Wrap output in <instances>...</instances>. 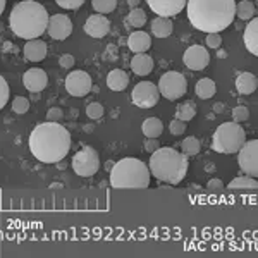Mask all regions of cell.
Masks as SVG:
<instances>
[{"label": "cell", "mask_w": 258, "mask_h": 258, "mask_svg": "<svg viewBox=\"0 0 258 258\" xmlns=\"http://www.w3.org/2000/svg\"><path fill=\"white\" fill-rule=\"evenodd\" d=\"M28 145L36 160L43 164H57L68 157L71 150V135L62 124L47 120L33 129Z\"/></svg>", "instance_id": "1"}, {"label": "cell", "mask_w": 258, "mask_h": 258, "mask_svg": "<svg viewBox=\"0 0 258 258\" xmlns=\"http://www.w3.org/2000/svg\"><path fill=\"white\" fill-rule=\"evenodd\" d=\"M186 12L195 30L220 33L234 21L236 0H188Z\"/></svg>", "instance_id": "2"}, {"label": "cell", "mask_w": 258, "mask_h": 258, "mask_svg": "<svg viewBox=\"0 0 258 258\" xmlns=\"http://www.w3.org/2000/svg\"><path fill=\"white\" fill-rule=\"evenodd\" d=\"M48 12L36 0H23L16 4L9 16V26L16 36L23 40L40 38L47 31Z\"/></svg>", "instance_id": "3"}, {"label": "cell", "mask_w": 258, "mask_h": 258, "mask_svg": "<svg viewBox=\"0 0 258 258\" xmlns=\"http://www.w3.org/2000/svg\"><path fill=\"white\" fill-rule=\"evenodd\" d=\"M188 157L176 148L164 147L150 155V174L162 182L177 186L188 174Z\"/></svg>", "instance_id": "4"}, {"label": "cell", "mask_w": 258, "mask_h": 258, "mask_svg": "<svg viewBox=\"0 0 258 258\" xmlns=\"http://www.w3.org/2000/svg\"><path fill=\"white\" fill-rule=\"evenodd\" d=\"M109 174L110 186L117 189H147L150 186V179H152L148 165L143 160L135 159V157H124L119 162H115Z\"/></svg>", "instance_id": "5"}, {"label": "cell", "mask_w": 258, "mask_h": 258, "mask_svg": "<svg viewBox=\"0 0 258 258\" xmlns=\"http://www.w3.org/2000/svg\"><path fill=\"white\" fill-rule=\"evenodd\" d=\"M246 141V131L239 126V122H224L215 129L212 136V148L217 153H238V150Z\"/></svg>", "instance_id": "6"}, {"label": "cell", "mask_w": 258, "mask_h": 258, "mask_svg": "<svg viewBox=\"0 0 258 258\" xmlns=\"http://www.w3.org/2000/svg\"><path fill=\"white\" fill-rule=\"evenodd\" d=\"M157 88L160 91V97H165L170 102H174V100H179L186 95L188 81H186L184 74L177 73V71H167L160 76Z\"/></svg>", "instance_id": "7"}, {"label": "cell", "mask_w": 258, "mask_h": 258, "mask_svg": "<svg viewBox=\"0 0 258 258\" xmlns=\"http://www.w3.org/2000/svg\"><path fill=\"white\" fill-rule=\"evenodd\" d=\"M73 165L74 172L81 177H91L98 172L100 169V157L97 150L93 147H83L80 152H76V155L73 157Z\"/></svg>", "instance_id": "8"}, {"label": "cell", "mask_w": 258, "mask_h": 258, "mask_svg": "<svg viewBox=\"0 0 258 258\" xmlns=\"http://www.w3.org/2000/svg\"><path fill=\"white\" fill-rule=\"evenodd\" d=\"M160 91L152 81H141L131 91V102L138 109H152L159 103Z\"/></svg>", "instance_id": "9"}, {"label": "cell", "mask_w": 258, "mask_h": 258, "mask_svg": "<svg viewBox=\"0 0 258 258\" xmlns=\"http://www.w3.org/2000/svg\"><path fill=\"white\" fill-rule=\"evenodd\" d=\"M238 164L246 176H258V141H244L243 147L238 150Z\"/></svg>", "instance_id": "10"}, {"label": "cell", "mask_w": 258, "mask_h": 258, "mask_svg": "<svg viewBox=\"0 0 258 258\" xmlns=\"http://www.w3.org/2000/svg\"><path fill=\"white\" fill-rule=\"evenodd\" d=\"M91 88H93V81L86 71H73L66 78V90L71 97L83 98L90 93Z\"/></svg>", "instance_id": "11"}, {"label": "cell", "mask_w": 258, "mask_h": 258, "mask_svg": "<svg viewBox=\"0 0 258 258\" xmlns=\"http://www.w3.org/2000/svg\"><path fill=\"white\" fill-rule=\"evenodd\" d=\"M182 62L191 71H203L210 64V53L203 45H191V47L186 48L184 55H182Z\"/></svg>", "instance_id": "12"}, {"label": "cell", "mask_w": 258, "mask_h": 258, "mask_svg": "<svg viewBox=\"0 0 258 258\" xmlns=\"http://www.w3.org/2000/svg\"><path fill=\"white\" fill-rule=\"evenodd\" d=\"M47 33L50 38L53 40H66L73 33V21H71L66 14H53L48 18Z\"/></svg>", "instance_id": "13"}, {"label": "cell", "mask_w": 258, "mask_h": 258, "mask_svg": "<svg viewBox=\"0 0 258 258\" xmlns=\"http://www.w3.org/2000/svg\"><path fill=\"white\" fill-rule=\"evenodd\" d=\"M188 0H147L153 14L160 18H174L186 7Z\"/></svg>", "instance_id": "14"}, {"label": "cell", "mask_w": 258, "mask_h": 258, "mask_svg": "<svg viewBox=\"0 0 258 258\" xmlns=\"http://www.w3.org/2000/svg\"><path fill=\"white\" fill-rule=\"evenodd\" d=\"M23 85H24V88L28 91H31V93H38V91H43L47 88L48 76L43 69L31 68L23 74Z\"/></svg>", "instance_id": "15"}, {"label": "cell", "mask_w": 258, "mask_h": 258, "mask_svg": "<svg viewBox=\"0 0 258 258\" xmlns=\"http://www.w3.org/2000/svg\"><path fill=\"white\" fill-rule=\"evenodd\" d=\"M110 31V21L103 14H93L86 19L85 23V33L91 38H103Z\"/></svg>", "instance_id": "16"}, {"label": "cell", "mask_w": 258, "mask_h": 258, "mask_svg": "<svg viewBox=\"0 0 258 258\" xmlns=\"http://www.w3.org/2000/svg\"><path fill=\"white\" fill-rule=\"evenodd\" d=\"M24 52V57L26 60H31V62H40L47 57V52H48V47L43 40L40 38H35V40H28L26 45L23 48Z\"/></svg>", "instance_id": "17"}, {"label": "cell", "mask_w": 258, "mask_h": 258, "mask_svg": "<svg viewBox=\"0 0 258 258\" xmlns=\"http://www.w3.org/2000/svg\"><path fill=\"white\" fill-rule=\"evenodd\" d=\"M127 47L133 53H147V50L152 47V38L147 31H133L127 38Z\"/></svg>", "instance_id": "18"}, {"label": "cell", "mask_w": 258, "mask_h": 258, "mask_svg": "<svg viewBox=\"0 0 258 258\" xmlns=\"http://www.w3.org/2000/svg\"><path fill=\"white\" fill-rule=\"evenodd\" d=\"M243 41L244 47L251 55H258V19L253 18L249 19L246 30L243 33Z\"/></svg>", "instance_id": "19"}, {"label": "cell", "mask_w": 258, "mask_h": 258, "mask_svg": "<svg viewBox=\"0 0 258 258\" xmlns=\"http://www.w3.org/2000/svg\"><path fill=\"white\" fill-rule=\"evenodd\" d=\"M258 86V80L253 73H241L236 78V90H238L239 95H251L253 91L256 90Z\"/></svg>", "instance_id": "20"}, {"label": "cell", "mask_w": 258, "mask_h": 258, "mask_svg": "<svg viewBox=\"0 0 258 258\" xmlns=\"http://www.w3.org/2000/svg\"><path fill=\"white\" fill-rule=\"evenodd\" d=\"M131 69L138 76H147L153 71V59L147 53H136L131 59Z\"/></svg>", "instance_id": "21"}, {"label": "cell", "mask_w": 258, "mask_h": 258, "mask_svg": "<svg viewBox=\"0 0 258 258\" xmlns=\"http://www.w3.org/2000/svg\"><path fill=\"white\" fill-rule=\"evenodd\" d=\"M127 85H129V76L122 69H112L107 74V86L112 91H122L127 88Z\"/></svg>", "instance_id": "22"}, {"label": "cell", "mask_w": 258, "mask_h": 258, "mask_svg": "<svg viewBox=\"0 0 258 258\" xmlns=\"http://www.w3.org/2000/svg\"><path fill=\"white\" fill-rule=\"evenodd\" d=\"M172 31H174V24L170 18H160V16H157L152 21V35L155 38H167V36L172 35Z\"/></svg>", "instance_id": "23"}, {"label": "cell", "mask_w": 258, "mask_h": 258, "mask_svg": "<svg viewBox=\"0 0 258 258\" xmlns=\"http://www.w3.org/2000/svg\"><path fill=\"white\" fill-rule=\"evenodd\" d=\"M141 131L147 138H159V136L164 133V124L159 117H148L143 120V126H141Z\"/></svg>", "instance_id": "24"}, {"label": "cell", "mask_w": 258, "mask_h": 258, "mask_svg": "<svg viewBox=\"0 0 258 258\" xmlns=\"http://www.w3.org/2000/svg\"><path fill=\"white\" fill-rule=\"evenodd\" d=\"M236 16L241 21H249L253 18H256V7L253 2L249 0H241V2H236Z\"/></svg>", "instance_id": "25"}, {"label": "cell", "mask_w": 258, "mask_h": 258, "mask_svg": "<svg viewBox=\"0 0 258 258\" xmlns=\"http://www.w3.org/2000/svg\"><path fill=\"white\" fill-rule=\"evenodd\" d=\"M215 91H217V86H215V83L210 80V78H202L198 83H197V95L198 98L202 100H209L215 95Z\"/></svg>", "instance_id": "26"}, {"label": "cell", "mask_w": 258, "mask_h": 258, "mask_svg": "<svg viewBox=\"0 0 258 258\" xmlns=\"http://www.w3.org/2000/svg\"><path fill=\"white\" fill-rule=\"evenodd\" d=\"M126 23L131 28H143L145 24H147V12L143 9H140V7H135V9L129 11Z\"/></svg>", "instance_id": "27"}, {"label": "cell", "mask_w": 258, "mask_h": 258, "mask_svg": "<svg viewBox=\"0 0 258 258\" xmlns=\"http://www.w3.org/2000/svg\"><path fill=\"white\" fill-rule=\"evenodd\" d=\"M200 150H202V143H200L198 138H195V136H188V138L182 140L181 143V152L184 153L186 157H195L200 153Z\"/></svg>", "instance_id": "28"}, {"label": "cell", "mask_w": 258, "mask_h": 258, "mask_svg": "<svg viewBox=\"0 0 258 258\" xmlns=\"http://www.w3.org/2000/svg\"><path fill=\"white\" fill-rule=\"evenodd\" d=\"M229 189H256L258 184L251 176H243V177H234L227 184Z\"/></svg>", "instance_id": "29"}, {"label": "cell", "mask_w": 258, "mask_h": 258, "mask_svg": "<svg viewBox=\"0 0 258 258\" xmlns=\"http://www.w3.org/2000/svg\"><path fill=\"white\" fill-rule=\"evenodd\" d=\"M197 115V105L193 102H184L176 109V119H181L184 122H188Z\"/></svg>", "instance_id": "30"}, {"label": "cell", "mask_w": 258, "mask_h": 258, "mask_svg": "<svg viewBox=\"0 0 258 258\" xmlns=\"http://www.w3.org/2000/svg\"><path fill=\"white\" fill-rule=\"evenodd\" d=\"M91 6L97 14H110L117 7V0H91Z\"/></svg>", "instance_id": "31"}, {"label": "cell", "mask_w": 258, "mask_h": 258, "mask_svg": "<svg viewBox=\"0 0 258 258\" xmlns=\"http://www.w3.org/2000/svg\"><path fill=\"white\" fill-rule=\"evenodd\" d=\"M103 114H105V109H103V105H102V103H98V102H93V103H90V105L86 107V115H88L90 119H93V120L102 119Z\"/></svg>", "instance_id": "32"}, {"label": "cell", "mask_w": 258, "mask_h": 258, "mask_svg": "<svg viewBox=\"0 0 258 258\" xmlns=\"http://www.w3.org/2000/svg\"><path fill=\"white\" fill-rule=\"evenodd\" d=\"M12 110H14L16 114H26V112L30 110V102H28V98L16 97L14 102H12Z\"/></svg>", "instance_id": "33"}, {"label": "cell", "mask_w": 258, "mask_h": 258, "mask_svg": "<svg viewBox=\"0 0 258 258\" xmlns=\"http://www.w3.org/2000/svg\"><path fill=\"white\" fill-rule=\"evenodd\" d=\"M9 95H11L9 85H7V81L4 80V76H0V110L7 105V102H9Z\"/></svg>", "instance_id": "34"}, {"label": "cell", "mask_w": 258, "mask_h": 258, "mask_svg": "<svg viewBox=\"0 0 258 258\" xmlns=\"http://www.w3.org/2000/svg\"><path fill=\"white\" fill-rule=\"evenodd\" d=\"M248 117H249L248 107L238 105L232 109V120H234V122H244V120H248Z\"/></svg>", "instance_id": "35"}, {"label": "cell", "mask_w": 258, "mask_h": 258, "mask_svg": "<svg viewBox=\"0 0 258 258\" xmlns=\"http://www.w3.org/2000/svg\"><path fill=\"white\" fill-rule=\"evenodd\" d=\"M169 129L174 136H181V135H184V131H186V122L181 119H172L169 124Z\"/></svg>", "instance_id": "36"}, {"label": "cell", "mask_w": 258, "mask_h": 258, "mask_svg": "<svg viewBox=\"0 0 258 258\" xmlns=\"http://www.w3.org/2000/svg\"><path fill=\"white\" fill-rule=\"evenodd\" d=\"M57 6L62 7V9H69V11H74V9H80V7L85 4V0H55Z\"/></svg>", "instance_id": "37"}, {"label": "cell", "mask_w": 258, "mask_h": 258, "mask_svg": "<svg viewBox=\"0 0 258 258\" xmlns=\"http://www.w3.org/2000/svg\"><path fill=\"white\" fill-rule=\"evenodd\" d=\"M207 47L210 48H220L222 45V38H220V33H207Z\"/></svg>", "instance_id": "38"}, {"label": "cell", "mask_w": 258, "mask_h": 258, "mask_svg": "<svg viewBox=\"0 0 258 258\" xmlns=\"http://www.w3.org/2000/svg\"><path fill=\"white\" fill-rule=\"evenodd\" d=\"M62 119H64V112L59 107H52L47 112V120H50V122H60Z\"/></svg>", "instance_id": "39"}, {"label": "cell", "mask_w": 258, "mask_h": 258, "mask_svg": "<svg viewBox=\"0 0 258 258\" xmlns=\"http://www.w3.org/2000/svg\"><path fill=\"white\" fill-rule=\"evenodd\" d=\"M207 189L212 191V193H222L224 191V184H222V179H210L209 182H207Z\"/></svg>", "instance_id": "40"}, {"label": "cell", "mask_w": 258, "mask_h": 258, "mask_svg": "<svg viewBox=\"0 0 258 258\" xmlns=\"http://www.w3.org/2000/svg\"><path fill=\"white\" fill-rule=\"evenodd\" d=\"M59 64L62 69H73L74 64H76V60H74V57L71 55V53H64V55H60Z\"/></svg>", "instance_id": "41"}, {"label": "cell", "mask_w": 258, "mask_h": 258, "mask_svg": "<svg viewBox=\"0 0 258 258\" xmlns=\"http://www.w3.org/2000/svg\"><path fill=\"white\" fill-rule=\"evenodd\" d=\"M160 148V143H159V140L157 138H147V141H145V150L150 153H153L155 150H159Z\"/></svg>", "instance_id": "42"}, {"label": "cell", "mask_w": 258, "mask_h": 258, "mask_svg": "<svg viewBox=\"0 0 258 258\" xmlns=\"http://www.w3.org/2000/svg\"><path fill=\"white\" fill-rule=\"evenodd\" d=\"M140 2H141V0H127V4H129V7H131V9L138 7V6H140Z\"/></svg>", "instance_id": "43"}, {"label": "cell", "mask_w": 258, "mask_h": 258, "mask_svg": "<svg viewBox=\"0 0 258 258\" xmlns=\"http://www.w3.org/2000/svg\"><path fill=\"white\" fill-rule=\"evenodd\" d=\"M222 109H224V105H222V103H215V105H214V110L217 112V114H222V112H224Z\"/></svg>", "instance_id": "44"}, {"label": "cell", "mask_w": 258, "mask_h": 258, "mask_svg": "<svg viewBox=\"0 0 258 258\" xmlns=\"http://www.w3.org/2000/svg\"><path fill=\"white\" fill-rule=\"evenodd\" d=\"M6 4H7V0H0V16L4 14V11H6Z\"/></svg>", "instance_id": "45"}, {"label": "cell", "mask_w": 258, "mask_h": 258, "mask_svg": "<svg viewBox=\"0 0 258 258\" xmlns=\"http://www.w3.org/2000/svg\"><path fill=\"white\" fill-rule=\"evenodd\" d=\"M112 165H114V162H107V164H105V170H107V172H110V169H112Z\"/></svg>", "instance_id": "46"}, {"label": "cell", "mask_w": 258, "mask_h": 258, "mask_svg": "<svg viewBox=\"0 0 258 258\" xmlns=\"http://www.w3.org/2000/svg\"><path fill=\"white\" fill-rule=\"evenodd\" d=\"M57 164H59V165H57V167H59L60 170H64V169H66V164H64V162H62V160H60V162H57Z\"/></svg>", "instance_id": "47"}, {"label": "cell", "mask_w": 258, "mask_h": 258, "mask_svg": "<svg viewBox=\"0 0 258 258\" xmlns=\"http://www.w3.org/2000/svg\"><path fill=\"white\" fill-rule=\"evenodd\" d=\"M2 30H4V26H2V23H0V33H2Z\"/></svg>", "instance_id": "48"}, {"label": "cell", "mask_w": 258, "mask_h": 258, "mask_svg": "<svg viewBox=\"0 0 258 258\" xmlns=\"http://www.w3.org/2000/svg\"><path fill=\"white\" fill-rule=\"evenodd\" d=\"M249 2H253V4H255V0H249Z\"/></svg>", "instance_id": "49"}]
</instances>
